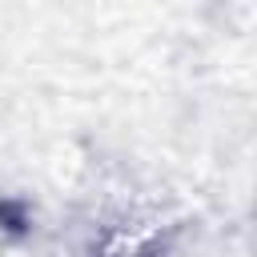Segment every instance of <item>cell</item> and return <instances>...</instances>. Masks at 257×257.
<instances>
[{
  "label": "cell",
  "instance_id": "1",
  "mask_svg": "<svg viewBox=\"0 0 257 257\" xmlns=\"http://www.w3.org/2000/svg\"><path fill=\"white\" fill-rule=\"evenodd\" d=\"M28 225H32L28 205H24L20 197H0V233L20 237V233H28Z\"/></svg>",
  "mask_w": 257,
  "mask_h": 257
}]
</instances>
